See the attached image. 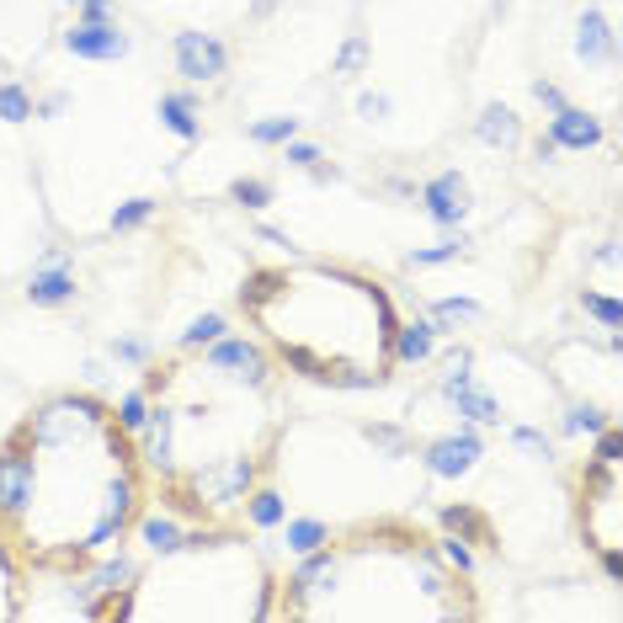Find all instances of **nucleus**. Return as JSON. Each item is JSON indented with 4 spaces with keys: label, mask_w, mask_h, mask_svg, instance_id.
I'll list each match as a JSON object with an SVG mask.
<instances>
[{
    "label": "nucleus",
    "mask_w": 623,
    "mask_h": 623,
    "mask_svg": "<svg viewBox=\"0 0 623 623\" xmlns=\"http://www.w3.org/2000/svg\"><path fill=\"white\" fill-rule=\"evenodd\" d=\"M250 139H261V144H278V139H293V118H278V124H261Z\"/></svg>",
    "instance_id": "nucleus-17"
},
{
    "label": "nucleus",
    "mask_w": 623,
    "mask_h": 623,
    "mask_svg": "<svg viewBox=\"0 0 623 623\" xmlns=\"http://www.w3.org/2000/svg\"><path fill=\"white\" fill-rule=\"evenodd\" d=\"M75 293V278L64 272V256H48V267L33 272V283H27V298L33 304H64Z\"/></svg>",
    "instance_id": "nucleus-11"
},
{
    "label": "nucleus",
    "mask_w": 623,
    "mask_h": 623,
    "mask_svg": "<svg viewBox=\"0 0 623 623\" xmlns=\"http://www.w3.org/2000/svg\"><path fill=\"white\" fill-rule=\"evenodd\" d=\"M278 576L250 533L203 522L198 533L155 549V560L107 602H91L85 619L118 623H261L272 619Z\"/></svg>",
    "instance_id": "nucleus-5"
},
{
    "label": "nucleus",
    "mask_w": 623,
    "mask_h": 623,
    "mask_svg": "<svg viewBox=\"0 0 623 623\" xmlns=\"http://www.w3.org/2000/svg\"><path fill=\"white\" fill-rule=\"evenodd\" d=\"M0 118H5V124H22V118H33V102H27L16 85H0Z\"/></svg>",
    "instance_id": "nucleus-15"
},
{
    "label": "nucleus",
    "mask_w": 623,
    "mask_h": 623,
    "mask_svg": "<svg viewBox=\"0 0 623 623\" xmlns=\"http://www.w3.org/2000/svg\"><path fill=\"white\" fill-rule=\"evenodd\" d=\"M426 208H432V219L437 224H458L463 213H469V181L448 171V176H437L432 187H426Z\"/></svg>",
    "instance_id": "nucleus-10"
},
{
    "label": "nucleus",
    "mask_w": 623,
    "mask_h": 623,
    "mask_svg": "<svg viewBox=\"0 0 623 623\" xmlns=\"http://www.w3.org/2000/svg\"><path fill=\"white\" fill-rule=\"evenodd\" d=\"M480 454H485V448H480V437H474V432H454V437H443V443H432V448H426L421 469H432V474H469Z\"/></svg>",
    "instance_id": "nucleus-9"
},
{
    "label": "nucleus",
    "mask_w": 623,
    "mask_h": 623,
    "mask_svg": "<svg viewBox=\"0 0 623 623\" xmlns=\"http://www.w3.org/2000/svg\"><path fill=\"white\" fill-rule=\"evenodd\" d=\"M64 48H70V54H85V59H118L128 48V38L118 33V22H107V16H81V22L64 33Z\"/></svg>",
    "instance_id": "nucleus-7"
},
{
    "label": "nucleus",
    "mask_w": 623,
    "mask_h": 623,
    "mask_svg": "<svg viewBox=\"0 0 623 623\" xmlns=\"http://www.w3.org/2000/svg\"><path fill=\"white\" fill-rule=\"evenodd\" d=\"M576 517H581L586 549L602 560L608 581H623V443L613 421L602 426V443L576 480Z\"/></svg>",
    "instance_id": "nucleus-6"
},
{
    "label": "nucleus",
    "mask_w": 623,
    "mask_h": 623,
    "mask_svg": "<svg viewBox=\"0 0 623 623\" xmlns=\"http://www.w3.org/2000/svg\"><path fill=\"white\" fill-rule=\"evenodd\" d=\"M235 198H240V203H250V208H261L267 187H261V181H240V187H235Z\"/></svg>",
    "instance_id": "nucleus-18"
},
{
    "label": "nucleus",
    "mask_w": 623,
    "mask_h": 623,
    "mask_svg": "<svg viewBox=\"0 0 623 623\" xmlns=\"http://www.w3.org/2000/svg\"><path fill=\"white\" fill-rule=\"evenodd\" d=\"M278 363L256 336H213L144 374V421L133 432L150 485L192 522H235L267 480L283 432Z\"/></svg>",
    "instance_id": "nucleus-2"
},
{
    "label": "nucleus",
    "mask_w": 623,
    "mask_h": 623,
    "mask_svg": "<svg viewBox=\"0 0 623 623\" xmlns=\"http://www.w3.org/2000/svg\"><path fill=\"white\" fill-rule=\"evenodd\" d=\"M150 474L118 405L48 395L0 443V539L27 576H85L139 528Z\"/></svg>",
    "instance_id": "nucleus-1"
},
{
    "label": "nucleus",
    "mask_w": 623,
    "mask_h": 623,
    "mask_svg": "<svg viewBox=\"0 0 623 623\" xmlns=\"http://www.w3.org/2000/svg\"><path fill=\"white\" fill-rule=\"evenodd\" d=\"M549 144H565V150H591L597 144V124L576 113V107H560L554 124H549Z\"/></svg>",
    "instance_id": "nucleus-12"
},
{
    "label": "nucleus",
    "mask_w": 623,
    "mask_h": 623,
    "mask_svg": "<svg viewBox=\"0 0 623 623\" xmlns=\"http://www.w3.org/2000/svg\"><path fill=\"white\" fill-rule=\"evenodd\" d=\"M250 336L278 368L326 389H378L400 368V309L378 278L341 261H283L240 289Z\"/></svg>",
    "instance_id": "nucleus-4"
},
{
    "label": "nucleus",
    "mask_w": 623,
    "mask_h": 623,
    "mask_svg": "<svg viewBox=\"0 0 623 623\" xmlns=\"http://www.w3.org/2000/svg\"><path fill=\"white\" fill-rule=\"evenodd\" d=\"M213 336H224V315H203V320L187 331V346H203V341H213Z\"/></svg>",
    "instance_id": "nucleus-16"
},
{
    "label": "nucleus",
    "mask_w": 623,
    "mask_h": 623,
    "mask_svg": "<svg viewBox=\"0 0 623 623\" xmlns=\"http://www.w3.org/2000/svg\"><path fill=\"white\" fill-rule=\"evenodd\" d=\"M224 64H230V54L208 38V33H181L176 38V70L187 81H213V75H224Z\"/></svg>",
    "instance_id": "nucleus-8"
},
{
    "label": "nucleus",
    "mask_w": 623,
    "mask_h": 623,
    "mask_svg": "<svg viewBox=\"0 0 623 623\" xmlns=\"http://www.w3.org/2000/svg\"><path fill=\"white\" fill-rule=\"evenodd\" d=\"M485 139H491V144H517V118H512L506 107H491V113H485Z\"/></svg>",
    "instance_id": "nucleus-14"
},
{
    "label": "nucleus",
    "mask_w": 623,
    "mask_h": 623,
    "mask_svg": "<svg viewBox=\"0 0 623 623\" xmlns=\"http://www.w3.org/2000/svg\"><path fill=\"white\" fill-rule=\"evenodd\" d=\"M474 586L448 543L405 517L331 528L278 581L272 619L293 623H454L474 619Z\"/></svg>",
    "instance_id": "nucleus-3"
},
{
    "label": "nucleus",
    "mask_w": 623,
    "mask_h": 623,
    "mask_svg": "<svg viewBox=\"0 0 623 623\" xmlns=\"http://www.w3.org/2000/svg\"><path fill=\"white\" fill-rule=\"evenodd\" d=\"M289 161H293V166H315V161H320V150H309V144H293Z\"/></svg>",
    "instance_id": "nucleus-19"
},
{
    "label": "nucleus",
    "mask_w": 623,
    "mask_h": 623,
    "mask_svg": "<svg viewBox=\"0 0 623 623\" xmlns=\"http://www.w3.org/2000/svg\"><path fill=\"white\" fill-rule=\"evenodd\" d=\"M22 586H27V571L16 565V554L0 539V619H22L27 602H22Z\"/></svg>",
    "instance_id": "nucleus-13"
}]
</instances>
